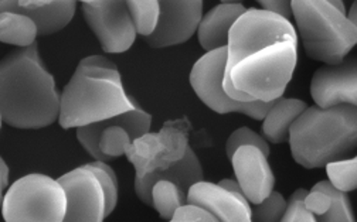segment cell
I'll list each match as a JSON object with an SVG mask.
<instances>
[{
    "instance_id": "obj_8",
    "label": "cell",
    "mask_w": 357,
    "mask_h": 222,
    "mask_svg": "<svg viewBox=\"0 0 357 222\" xmlns=\"http://www.w3.org/2000/svg\"><path fill=\"white\" fill-rule=\"evenodd\" d=\"M226 64L227 47L207 51L195 63L190 72V85L196 95L206 106L220 115L244 113L255 120H264L275 101L241 102L227 95L222 86Z\"/></svg>"
},
{
    "instance_id": "obj_5",
    "label": "cell",
    "mask_w": 357,
    "mask_h": 222,
    "mask_svg": "<svg viewBox=\"0 0 357 222\" xmlns=\"http://www.w3.org/2000/svg\"><path fill=\"white\" fill-rule=\"evenodd\" d=\"M292 16L312 60L339 64L357 44V27L328 0H292Z\"/></svg>"
},
{
    "instance_id": "obj_18",
    "label": "cell",
    "mask_w": 357,
    "mask_h": 222,
    "mask_svg": "<svg viewBox=\"0 0 357 222\" xmlns=\"http://www.w3.org/2000/svg\"><path fill=\"white\" fill-rule=\"evenodd\" d=\"M306 208L321 222H353L354 214L346 191L331 180L317 183L305 198Z\"/></svg>"
},
{
    "instance_id": "obj_32",
    "label": "cell",
    "mask_w": 357,
    "mask_h": 222,
    "mask_svg": "<svg viewBox=\"0 0 357 222\" xmlns=\"http://www.w3.org/2000/svg\"><path fill=\"white\" fill-rule=\"evenodd\" d=\"M8 184H9V166L2 159L0 160V189H2V193L6 190Z\"/></svg>"
},
{
    "instance_id": "obj_21",
    "label": "cell",
    "mask_w": 357,
    "mask_h": 222,
    "mask_svg": "<svg viewBox=\"0 0 357 222\" xmlns=\"http://www.w3.org/2000/svg\"><path fill=\"white\" fill-rule=\"evenodd\" d=\"M38 35L37 24L26 15L2 12L0 13V40L19 49L29 47Z\"/></svg>"
},
{
    "instance_id": "obj_1",
    "label": "cell",
    "mask_w": 357,
    "mask_h": 222,
    "mask_svg": "<svg viewBox=\"0 0 357 222\" xmlns=\"http://www.w3.org/2000/svg\"><path fill=\"white\" fill-rule=\"evenodd\" d=\"M298 63V34L289 19L248 9L233 26L222 86L241 102L281 98Z\"/></svg>"
},
{
    "instance_id": "obj_25",
    "label": "cell",
    "mask_w": 357,
    "mask_h": 222,
    "mask_svg": "<svg viewBox=\"0 0 357 222\" xmlns=\"http://www.w3.org/2000/svg\"><path fill=\"white\" fill-rule=\"evenodd\" d=\"M287 209V201L281 193L273 191L259 204H254L251 208L252 221L257 222H277L282 221V216Z\"/></svg>"
},
{
    "instance_id": "obj_15",
    "label": "cell",
    "mask_w": 357,
    "mask_h": 222,
    "mask_svg": "<svg viewBox=\"0 0 357 222\" xmlns=\"http://www.w3.org/2000/svg\"><path fill=\"white\" fill-rule=\"evenodd\" d=\"M188 203L210 211L218 222H250L252 221L250 201L240 198L220 184L197 182L188 191Z\"/></svg>"
},
{
    "instance_id": "obj_13",
    "label": "cell",
    "mask_w": 357,
    "mask_h": 222,
    "mask_svg": "<svg viewBox=\"0 0 357 222\" xmlns=\"http://www.w3.org/2000/svg\"><path fill=\"white\" fill-rule=\"evenodd\" d=\"M310 95L321 108L343 104L357 106V57L319 68L312 77Z\"/></svg>"
},
{
    "instance_id": "obj_4",
    "label": "cell",
    "mask_w": 357,
    "mask_h": 222,
    "mask_svg": "<svg viewBox=\"0 0 357 222\" xmlns=\"http://www.w3.org/2000/svg\"><path fill=\"white\" fill-rule=\"evenodd\" d=\"M294 160L305 168H321L347 159L357 148V106L306 108L289 132Z\"/></svg>"
},
{
    "instance_id": "obj_2",
    "label": "cell",
    "mask_w": 357,
    "mask_h": 222,
    "mask_svg": "<svg viewBox=\"0 0 357 222\" xmlns=\"http://www.w3.org/2000/svg\"><path fill=\"white\" fill-rule=\"evenodd\" d=\"M61 111V94L44 67L37 42L16 49L0 64V119L17 129L53 125Z\"/></svg>"
},
{
    "instance_id": "obj_28",
    "label": "cell",
    "mask_w": 357,
    "mask_h": 222,
    "mask_svg": "<svg viewBox=\"0 0 357 222\" xmlns=\"http://www.w3.org/2000/svg\"><path fill=\"white\" fill-rule=\"evenodd\" d=\"M306 194L307 191L305 189H299L289 197L287 203L285 214L282 216L284 222H315L317 221L315 214H312L305 205Z\"/></svg>"
},
{
    "instance_id": "obj_20",
    "label": "cell",
    "mask_w": 357,
    "mask_h": 222,
    "mask_svg": "<svg viewBox=\"0 0 357 222\" xmlns=\"http://www.w3.org/2000/svg\"><path fill=\"white\" fill-rule=\"evenodd\" d=\"M75 0H68V2H54L49 5L17 8L13 13L26 15L33 19L37 24L38 35L46 37L67 27L75 15Z\"/></svg>"
},
{
    "instance_id": "obj_27",
    "label": "cell",
    "mask_w": 357,
    "mask_h": 222,
    "mask_svg": "<svg viewBox=\"0 0 357 222\" xmlns=\"http://www.w3.org/2000/svg\"><path fill=\"white\" fill-rule=\"evenodd\" d=\"M93 168L96 170L97 175L100 177L101 184L104 187L105 196H107V216L111 215V212L115 209L118 204V180L114 170L108 166L107 161L96 160L91 163Z\"/></svg>"
},
{
    "instance_id": "obj_11",
    "label": "cell",
    "mask_w": 357,
    "mask_h": 222,
    "mask_svg": "<svg viewBox=\"0 0 357 222\" xmlns=\"http://www.w3.org/2000/svg\"><path fill=\"white\" fill-rule=\"evenodd\" d=\"M67 196V222H101L107 216V196L91 163L57 179Z\"/></svg>"
},
{
    "instance_id": "obj_36",
    "label": "cell",
    "mask_w": 357,
    "mask_h": 222,
    "mask_svg": "<svg viewBox=\"0 0 357 222\" xmlns=\"http://www.w3.org/2000/svg\"><path fill=\"white\" fill-rule=\"evenodd\" d=\"M221 2H225V3H238L240 0H221Z\"/></svg>"
},
{
    "instance_id": "obj_12",
    "label": "cell",
    "mask_w": 357,
    "mask_h": 222,
    "mask_svg": "<svg viewBox=\"0 0 357 222\" xmlns=\"http://www.w3.org/2000/svg\"><path fill=\"white\" fill-rule=\"evenodd\" d=\"M160 13L155 31L145 38L153 49L178 46L197 31L203 15V0H159Z\"/></svg>"
},
{
    "instance_id": "obj_16",
    "label": "cell",
    "mask_w": 357,
    "mask_h": 222,
    "mask_svg": "<svg viewBox=\"0 0 357 222\" xmlns=\"http://www.w3.org/2000/svg\"><path fill=\"white\" fill-rule=\"evenodd\" d=\"M172 180L174 182L178 187H181L186 194L189 191V189L197 183L204 180V173H203V167L200 160L197 159V156L195 154V152L189 148L186 156L177 161L176 164H173L172 167L166 168V170H158L153 171L148 175L144 177H137L135 175V193L138 196V198L149 205L153 207L152 203V187L156 182L159 180Z\"/></svg>"
},
{
    "instance_id": "obj_30",
    "label": "cell",
    "mask_w": 357,
    "mask_h": 222,
    "mask_svg": "<svg viewBox=\"0 0 357 222\" xmlns=\"http://www.w3.org/2000/svg\"><path fill=\"white\" fill-rule=\"evenodd\" d=\"M264 10L277 13L285 19L292 16V0H257Z\"/></svg>"
},
{
    "instance_id": "obj_6",
    "label": "cell",
    "mask_w": 357,
    "mask_h": 222,
    "mask_svg": "<svg viewBox=\"0 0 357 222\" xmlns=\"http://www.w3.org/2000/svg\"><path fill=\"white\" fill-rule=\"evenodd\" d=\"M8 222L66 221L67 196L59 180L44 174H27L16 180L2 198Z\"/></svg>"
},
{
    "instance_id": "obj_34",
    "label": "cell",
    "mask_w": 357,
    "mask_h": 222,
    "mask_svg": "<svg viewBox=\"0 0 357 222\" xmlns=\"http://www.w3.org/2000/svg\"><path fill=\"white\" fill-rule=\"evenodd\" d=\"M40 5H49V3H54V2H68V0H36ZM75 2H81V3H91L94 0H75Z\"/></svg>"
},
{
    "instance_id": "obj_26",
    "label": "cell",
    "mask_w": 357,
    "mask_h": 222,
    "mask_svg": "<svg viewBox=\"0 0 357 222\" xmlns=\"http://www.w3.org/2000/svg\"><path fill=\"white\" fill-rule=\"evenodd\" d=\"M241 146H255L261 149L266 156H270V146H268L266 141L262 136H259L258 133L252 132L250 127H245V126L237 129L230 135L226 145L227 156L231 159L233 154L237 152V149H240Z\"/></svg>"
},
{
    "instance_id": "obj_14",
    "label": "cell",
    "mask_w": 357,
    "mask_h": 222,
    "mask_svg": "<svg viewBox=\"0 0 357 222\" xmlns=\"http://www.w3.org/2000/svg\"><path fill=\"white\" fill-rule=\"evenodd\" d=\"M266 157L255 146H241L230 159L236 179L250 204H259L274 191L275 177Z\"/></svg>"
},
{
    "instance_id": "obj_10",
    "label": "cell",
    "mask_w": 357,
    "mask_h": 222,
    "mask_svg": "<svg viewBox=\"0 0 357 222\" xmlns=\"http://www.w3.org/2000/svg\"><path fill=\"white\" fill-rule=\"evenodd\" d=\"M82 15L108 54L128 51L138 35L125 0H94L82 3Z\"/></svg>"
},
{
    "instance_id": "obj_22",
    "label": "cell",
    "mask_w": 357,
    "mask_h": 222,
    "mask_svg": "<svg viewBox=\"0 0 357 222\" xmlns=\"http://www.w3.org/2000/svg\"><path fill=\"white\" fill-rule=\"evenodd\" d=\"M153 208L165 221H172L176 209L188 203V194L172 180H159L152 187Z\"/></svg>"
},
{
    "instance_id": "obj_29",
    "label": "cell",
    "mask_w": 357,
    "mask_h": 222,
    "mask_svg": "<svg viewBox=\"0 0 357 222\" xmlns=\"http://www.w3.org/2000/svg\"><path fill=\"white\" fill-rule=\"evenodd\" d=\"M173 222H218L217 218L206 208L186 203L178 207L173 215Z\"/></svg>"
},
{
    "instance_id": "obj_33",
    "label": "cell",
    "mask_w": 357,
    "mask_h": 222,
    "mask_svg": "<svg viewBox=\"0 0 357 222\" xmlns=\"http://www.w3.org/2000/svg\"><path fill=\"white\" fill-rule=\"evenodd\" d=\"M347 16H349V19L351 20V23L357 27V0H354V2H353L351 8H350V10H349V13H347Z\"/></svg>"
},
{
    "instance_id": "obj_7",
    "label": "cell",
    "mask_w": 357,
    "mask_h": 222,
    "mask_svg": "<svg viewBox=\"0 0 357 222\" xmlns=\"http://www.w3.org/2000/svg\"><path fill=\"white\" fill-rule=\"evenodd\" d=\"M152 115L139 105L114 118L77 127V139L94 160L112 161L126 154L130 143L151 130Z\"/></svg>"
},
{
    "instance_id": "obj_3",
    "label": "cell",
    "mask_w": 357,
    "mask_h": 222,
    "mask_svg": "<svg viewBox=\"0 0 357 222\" xmlns=\"http://www.w3.org/2000/svg\"><path fill=\"white\" fill-rule=\"evenodd\" d=\"M138 104L125 93L118 67L102 56H89L79 61L61 94L59 123L73 129L101 122Z\"/></svg>"
},
{
    "instance_id": "obj_9",
    "label": "cell",
    "mask_w": 357,
    "mask_h": 222,
    "mask_svg": "<svg viewBox=\"0 0 357 222\" xmlns=\"http://www.w3.org/2000/svg\"><path fill=\"white\" fill-rule=\"evenodd\" d=\"M190 129L192 125L186 118L167 120L159 132H148L133 141L125 156L135 167V175L144 177L181 161L189 150Z\"/></svg>"
},
{
    "instance_id": "obj_17",
    "label": "cell",
    "mask_w": 357,
    "mask_h": 222,
    "mask_svg": "<svg viewBox=\"0 0 357 222\" xmlns=\"http://www.w3.org/2000/svg\"><path fill=\"white\" fill-rule=\"evenodd\" d=\"M245 12L247 9L241 3H221L207 12L197 29L200 46L206 51L227 47L234 23Z\"/></svg>"
},
{
    "instance_id": "obj_23",
    "label": "cell",
    "mask_w": 357,
    "mask_h": 222,
    "mask_svg": "<svg viewBox=\"0 0 357 222\" xmlns=\"http://www.w3.org/2000/svg\"><path fill=\"white\" fill-rule=\"evenodd\" d=\"M125 2L138 34L142 37L152 34L159 20V0H125Z\"/></svg>"
},
{
    "instance_id": "obj_24",
    "label": "cell",
    "mask_w": 357,
    "mask_h": 222,
    "mask_svg": "<svg viewBox=\"0 0 357 222\" xmlns=\"http://www.w3.org/2000/svg\"><path fill=\"white\" fill-rule=\"evenodd\" d=\"M326 173L337 189L346 193L357 189V157L329 163Z\"/></svg>"
},
{
    "instance_id": "obj_31",
    "label": "cell",
    "mask_w": 357,
    "mask_h": 222,
    "mask_svg": "<svg viewBox=\"0 0 357 222\" xmlns=\"http://www.w3.org/2000/svg\"><path fill=\"white\" fill-rule=\"evenodd\" d=\"M218 184H220V186H222L225 189H227L229 191H231V193L237 194L240 198L247 200V197H245V194H244V191H243V189H241L240 183L237 182V179H236V180H233V179H225V180H221ZM247 201H248V200H247Z\"/></svg>"
},
{
    "instance_id": "obj_35",
    "label": "cell",
    "mask_w": 357,
    "mask_h": 222,
    "mask_svg": "<svg viewBox=\"0 0 357 222\" xmlns=\"http://www.w3.org/2000/svg\"><path fill=\"white\" fill-rule=\"evenodd\" d=\"M329 3H332L333 6H336V8H339V9H342V10H346L344 9V3H343V0H328Z\"/></svg>"
},
{
    "instance_id": "obj_19",
    "label": "cell",
    "mask_w": 357,
    "mask_h": 222,
    "mask_svg": "<svg viewBox=\"0 0 357 222\" xmlns=\"http://www.w3.org/2000/svg\"><path fill=\"white\" fill-rule=\"evenodd\" d=\"M307 108L306 102L295 98H278L268 111L262 123L264 136L271 143H284L289 141V132L294 122Z\"/></svg>"
}]
</instances>
